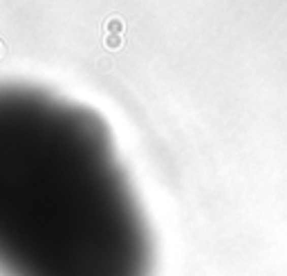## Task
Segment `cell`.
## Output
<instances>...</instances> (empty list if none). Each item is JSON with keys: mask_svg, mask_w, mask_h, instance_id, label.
<instances>
[{"mask_svg": "<svg viewBox=\"0 0 287 276\" xmlns=\"http://www.w3.org/2000/svg\"><path fill=\"white\" fill-rule=\"evenodd\" d=\"M123 29V23L119 18H110L108 20V34H119Z\"/></svg>", "mask_w": 287, "mask_h": 276, "instance_id": "6da1fadb", "label": "cell"}, {"mask_svg": "<svg viewBox=\"0 0 287 276\" xmlns=\"http://www.w3.org/2000/svg\"><path fill=\"white\" fill-rule=\"evenodd\" d=\"M106 45L108 47H121V39H119V34H106Z\"/></svg>", "mask_w": 287, "mask_h": 276, "instance_id": "7a4b0ae2", "label": "cell"}]
</instances>
